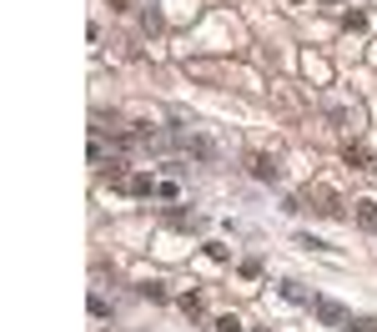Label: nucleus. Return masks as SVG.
Listing matches in <instances>:
<instances>
[{
	"label": "nucleus",
	"mask_w": 377,
	"mask_h": 332,
	"mask_svg": "<svg viewBox=\"0 0 377 332\" xmlns=\"http://www.w3.org/2000/svg\"><path fill=\"white\" fill-rule=\"evenodd\" d=\"M292 212H317V217H327V221H337V217H347V201H342L327 181H312L302 192V201H287Z\"/></svg>",
	"instance_id": "f257e3e1"
},
{
	"label": "nucleus",
	"mask_w": 377,
	"mask_h": 332,
	"mask_svg": "<svg viewBox=\"0 0 377 332\" xmlns=\"http://www.w3.org/2000/svg\"><path fill=\"white\" fill-rule=\"evenodd\" d=\"M247 166H252V177H257V181H277V177H282L277 156H267V151H252V156H247Z\"/></svg>",
	"instance_id": "f03ea898"
},
{
	"label": "nucleus",
	"mask_w": 377,
	"mask_h": 332,
	"mask_svg": "<svg viewBox=\"0 0 377 332\" xmlns=\"http://www.w3.org/2000/svg\"><path fill=\"white\" fill-rule=\"evenodd\" d=\"M327 121L342 126V131H357L363 126V106H327Z\"/></svg>",
	"instance_id": "7ed1b4c3"
},
{
	"label": "nucleus",
	"mask_w": 377,
	"mask_h": 332,
	"mask_svg": "<svg viewBox=\"0 0 377 332\" xmlns=\"http://www.w3.org/2000/svg\"><path fill=\"white\" fill-rule=\"evenodd\" d=\"M342 162H347L352 171H372V151L363 146V141H347V151H342Z\"/></svg>",
	"instance_id": "20e7f679"
},
{
	"label": "nucleus",
	"mask_w": 377,
	"mask_h": 332,
	"mask_svg": "<svg viewBox=\"0 0 377 332\" xmlns=\"http://www.w3.org/2000/svg\"><path fill=\"white\" fill-rule=\"evenodd\" d=\"M352 207H357V227H363V232H377V201L363 197V201H352Z\"/></svg>",
	"instance_id": "39448f33"
},
{
	"label": "nucleus",
	"mask_w": 377,
	"mask_h": 332,
	"mask_svg": "<svg viewBox=\"0 0 377 332\" xmlns=\"http://www.w3.org/2000/svg\"><path fill=\"white\" fill-rule=\"evenodd\" d=\"M302 71L312 76L317 86H327V81H332V71H327V60H317V56H307V60H302Z\"/></svg>",
	"instance_id": "423d86ee"
},
{
	"label": "nucleus",
	"mask_w": 377,
	"mask_h": 332,
	"mask_svg": "<svg viewBox=\"0 0 377 332\" xmlns=\"http://www.w3.org/2000/svg\"><path fill=\"white\" fill-rule=\"evenodd\" d=\"M312 307H317V318H322V322H332V327H337V322H347V312H342L337 302H327V297H322V302H312Z\"/></svg>",
	"instance_id": "0eeeda50"
},
{
	"label": "nucleus",
	"mask_w": 377,
	"mask_h": 332,
	"mask_svg": "<svg viewBox=\"0 0 377 332\" xmlns=\"http://www.w3.org/2000/svg\"><path fill=\"white\" fill-rule=\"evenodd\" d=\"M182 312H186V318H202V312H206L202 292H186V297H182Z\"/></svg>",
	"instance_id": "6e6552de"
},
{
	"label": "nucleus",
	"mask_w": 377,
	"mask_h": 332,
	"mask_svg": "<svg viewBox=\"0 0 377 332\" xmlns=\"http://www.w3.org/2000/svg\"><path fill=\"white\" fill-rule=\"evenodd\" d=\"M151 186H156V181L146 177V171H136V177H131V186H126V192H136V197H146V192H151Z\"/></svg>",
	"instance_id": "1a4fd4ad"
},
{
	"label": "nucleus",
	"mask_w": 377,
	"mask_h": 332,
	"mask_svg": "<svg viewBox=\"0 0 377 332\" xmlns=\"http://www.w3.org/2000/svg\"><path fill=\"white\" fill-rule=\"evenodd\" d=\"M282 297H287V302H307V292H302V282H282Z\"/></svg>",
	"instance_id": "9d476101"
},
{
	"label": "nucleus",
	"mask_w": 377,
	"mask_h": 332,
	"mask_svg": "<svg viewBox=\"0 0 377 332\" xmlns=\"http://www.w3.org/2000/svg\"><path fill=\"white\" fill-rule=\"evenodd\" d=\"M217 332H241V322L237 318H217Z\"/></svg>",
	"instance_id": "9b49d317"
},
{
	"label": "nucleus",
	"mask_w": 377,
	"mask_h": 332,
	"mask_svg": "<svg viewBox=\"0 0 377 332\" xmlns=\"http://www.w3.org/2000/svg\"><path fill=\"white\" fill-rule=\"evenodd\" d=\"M352 327H357V332H377V322H372V318H357Z\"/></svg>",
	"instance_id": "f8f14e48"
},
{
	"label": "nucleus",
	"mask_w": 377,
	"mask_h": 332,
	"mask_svg": "<svg viewBox=\"0 0 377 332\" xmlns=\"http://www.w3.org/2000/svg\"><path fill=\"white\" fill-rule=\"evenodd\" d=\"M106 5H111V10H126V0H106Z\"/></svg>",
	"instance_id": "ddd939ff"
},
{
	"label": "nucleus",
	"mask_w": 377,
	"mask_h": 332,
	"mask_svg": "<svg viewBox=\"0 0 377 332\" xmlns=\"http://www.w3.org/2000/svg\"><path fill=\"white\" fill-rule=\"evenodd\" d=\"M297 5H302V0H297Z\"/></svg>",
	"instance_id": "4468645a"
}]
</instances>
